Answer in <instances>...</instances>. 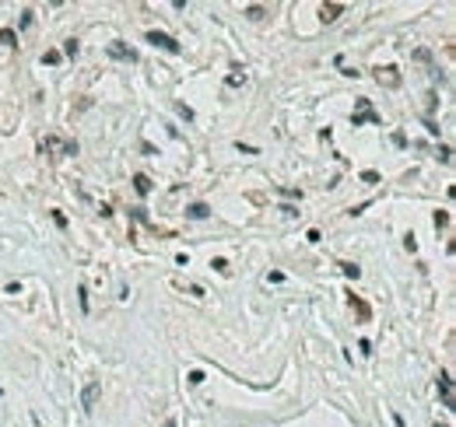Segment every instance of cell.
Wrapping results in <instances>:
<instances>
[{
	"instance_id": "1",
	"label": "cell",
	"mask_w": 456,
	"mask_h": 427,
	"mask_svg": "<svg viewBox=\"0 0 456 427\" xmlns=\"http://www.w3.org/2000/svg\"><path fill=\"white\" fill-rule=\"evenodd\" d=\"M148 42L158 46V49H168V53H179V42L172 39V35H165V32H148Z\"/></svg>"
},
{
	"instance_id": "2",
	"label": "cell",
	"mask_w": 456,
	"mask_h": 427,
	"mask_svg": "<svg viewBox=\"0 0 456 427\" xmlns=\"http://www.w3.org/2000/svg\"><path fill=\"white\" fill-rule=\"evenodd\" d=\"M98 392H102V385H98V382H88V385L81 389V406H84V410H91V406H95V399H98Z\"/></svg>"
},
{
	"instance_id": "3",
	"label": "cell",
	"mask_w": 456,
	"mask_h": 427,
	"mask_svg": "<svg viewBox=\"0 0 456 427\" xmlns=\"http://www.w3.org/2000/svg\"><path fill=\"white\" fill-rule=\"evenodd\" d=\"M439 389H442V406H453V378H449V371L439 375Z\"/></svg>"
},
{
	"instance_id": "4",
	"label": "cell",
	"mask_w": 456,
	"mask_h": 427,
	"mask_svg": "<svg viewBox=\"0 0 456 427\" xmlns=\"http://www.w3.org/2000/svg\"><path fill=\"white\" fill-rule=\"evenodd\" d=\"M376 81L386 84V88H396V84H400V74H396V67H382V70L376 74Z\"/></svg>"
},
{
	"instance_id": "5",
	"label": "cell",
	"mask_w": 456,
	"mask_h": 427,
	"mask_svg": "<svg viewBox=\"0 0 456 427\" xmlns=\"http://www.w3.org/2000/svg\"><path fill=\"white\" fill-rule=\"evenodd\" d=\"M351 305L358 308V315H362V322H369V319H372V308H369V305H365V301H362L358 294H351Z\"/></svg>"
},
{
	"instance_id": "6",
	"label": "cell",
	"mask_w": 456,
	"mask_h": 427,
	"mask_svg": "<svg viewBox=\"0 0 456 427\" xmlns=\"http://www.w3.org/2000/svg\"><path fill=\"white\" fill-rule=\"evenodd\" d=\"M337 14H340V4H323V7H319V18H323V21H333Z\"/></svg>"
},
{
	"instance_id": "7",
	"label": "cell",
	"mask_w": 456,
	"mask_h": 427,
	"mask_svg": "<svg viewBox=\"0 0 456 427\" xmlns=\"http://www.w3.org/2000/svg\"><path fill=\"white\" fill-rule=\"evenodd\" d=\"M186 214H190L193 221H204V217H207V214H211V210H207V203H193V207H190V210H186Z\"/></svg>"
},
{
	"instance_id": "8",
	"label": "cell",
	"mask_w": 456,
	"mask_h": 427,
	"mask_svg": "<svg viewBox=\"0 0 456 427\" xmlns=\"http://www.w3.org/2000/svg\"><path fill=\"white\" fill-rule=\"evenodd\" d=\"M134 186H137V193H141V196H144V193H151V179H148V175H137V179H134Z\"/></svg>"
},
{
	"instance_id": "9",
	"label": "cell",
	"mask_w": 456,
	"mask_h": 427,
	"mask_svg": "<svg viewBox=\"0 0 456 427\" xmlns=\"http://www.w3.org/2000/svg\"><path fill=\"white\" fill-rule=\"evenodd\" d=\"M109 53H112V56H120V60H134V49H127V46H112Z\"/></svg>"
},
{
	"instance_id": "10",
	"label": "cell",
	"mask_w": 456,
	"mask_h": 427,
	"mask_svg": "<svg viewBox=\"0 0 456 427\" xmlns=\"http://www.w3.org/2000/svg\"><path fill=\"white\" fill-rule=\"evenodd\" d=\"M246 14H249L253 21H260V18H263V7H260V4H253V7H246Z\"/></svg>"
},
{
	"instance_id": "11",
	"label": "cell",
	"mask_w": 456,
	"mask_h": 427,
	"mask_svg": "<svg viewBox=\"0 0 456 427\" xmlns=\"http://www.w3.org/2000/svg\"><path fill=\"white\" fill-rule=\"evenodd\" d=\"M42 63H49V67H53V63H60V53H56V49H49V53H42Z\"/></svg>"
},
{
	"instance_id": "12",
	"label": "cell",
	"mask_w": 456,
	"mask_h": 427,
	"mask_svg": "<svg viewBox=\"0 0 456 427\" xmlns=\"http://www.w3.org/2000/svg\"><path fill=\"white\" fill-rule=\"evenodd\" d=\"M0 42H4V46H14V32L4 28V32H0Z\"/></svg>"
},
{
	"instance_id": "13",
	"label": "cell",
	"mask_w": 456,
	"mask_h": 427,
	"mask_svg": "<svg viewBox=\"0 0 456 427\" xmlns=\"http://www.w3.org/2000/svg\"><path fill=\"white\" fill-rule=\"evenodd\" d=\"M344 273H348V277H355V280H358V273H362V270H358V266H355V263H344Z\"/></svg>"
},
{
	"instance_id": "14",
	"label": "cell",
	"mask_w": 456,
	"mask_h": 427,
	"mask_svg": "<svg viewBox=\"0 0 456 427\" xmlns=\"http://www.w3.org/2000/svg\"><path fill=\"white\" fill-rule=\"evenodd\" d=\"M211 266H214V270H218V273H228V259H214V263H211Z\"/></svg>"
},
{
	"instance_id": "15",
	"label": "cell",
	"mask_w": 456,
	"mask_h": 427,
	"mask_svg": "<svg viewBox=\"0 0 456 427\" xmlns=\"http://www.w3.org/2000/svg\"><path fill=\"white\" fill-rule=\"evenodd\" d=\"M165 427H176V420H168V424H165Z\"/></svg>"
},
{
	"instance_id": "16",
	"label": "cell",
	"mask_w": 456,
	"mask_h": 427,
	"mask_svg": "<svg viewBox=\"0 0 456 427\" xmlns=\"http://www.w3.org/2000/svg\"><path fill=\"white\" fill-rule=\"evenodd\" d=\"M435 427H449V424H435Z\"/></svg>"
},
{
	"instance_id": "17",
	"label": "cell",
	"mask_w": 456,
	"mask_h": 427,
	"mask_svg": "<svg viewBox=\"0 0 456 427\" xmlns=\"http://www.w3.org/2000/svg\"><path fill=\"white\" fill-rule=\"evenodd\" d=\"M0 396H4V389H0Z\"/></svg>"
}]
</instances>
